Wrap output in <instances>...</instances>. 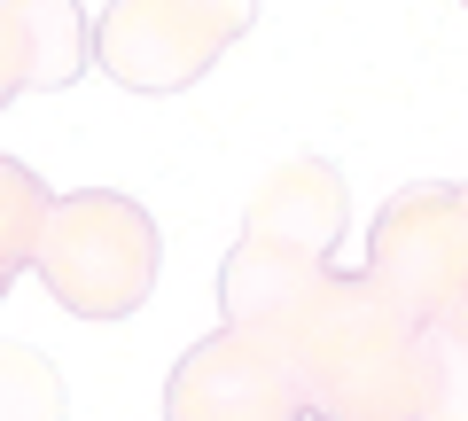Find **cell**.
<instances>
[{
  "mask_svg": "<svg viewBox=\"0 0 468 421\" xmlns=\"http://www.w3.org/2000/svg\"><path fill=\"white\" fill-rule=\"evenodd\" d=\"M313 352V383L320 405L335 421H421V390H414V343H406L399 312L383 304L375 281H344L320 297V343Z\"/></svg>",
  "mask_w": 468,
  "mask_h": 421,
  "instance_id": "cell-1",
  "label": "cell"
},
{
  "mask_svg": "<svg viewBox=\"0 0 468 421\" xmlns=\"http://www.w3.org/2000/svg\"><path fill=\"white\" fill-rule=\"evenodd\" d=\"M421 421H468V336H437L430 405H421Z\"/></svg>",
  "mask_w": 468,
  "mask_h": 421,
  "instance_id": "cell-5",
  "label": "cell"
},
{
  "mask_svg": "<svg viewBox=\"0 0 468 421\" xmlns=\"http://www.w3.org/2000/svg\"><path fill=\"white\" fill-rule=\"evenodd\" d=\"M375 273H390V289L414 312L461 321L452 336H468V195L406 187L375 235Z\"/></svg>",
  "mask_w": 468,
  "mask_h": 421,
  "instance_id": "cell-3",
  "label": "cell"
},
{
  "mask_svg": "<svg viewBox=\"0 0 468 421\" xmlns=\"http://www.w3.org/2000/svg\"><path fill=\"white\" fill-rule=\"evenodd\" d=\"M156 266V226L141 219V203L86 195L63 203V250H55V297H70L79 312H125L149 297Z\"/></svg>",
  "mask_w": 468,
  "mask_h": 421,
  "instance_id": "cell-4",
  "label": "cell"
},
{
  "mask_svg": "<svg viewBox=\"0 0 468 421\" xmlns=\"http://www.w3.org/2000/svg\"><path fill=\"white\" fill-rule=\"evenodd\" d=\"M250 16L258 0H117L110 32H101V63L141 94H172V86L203 79L211 55Z\"/></svg>",
  "mask_w": 468,
  "mask_h": 421,
  "instance_id": "cell-2",
  "label": "cell"
}]
</instances>
